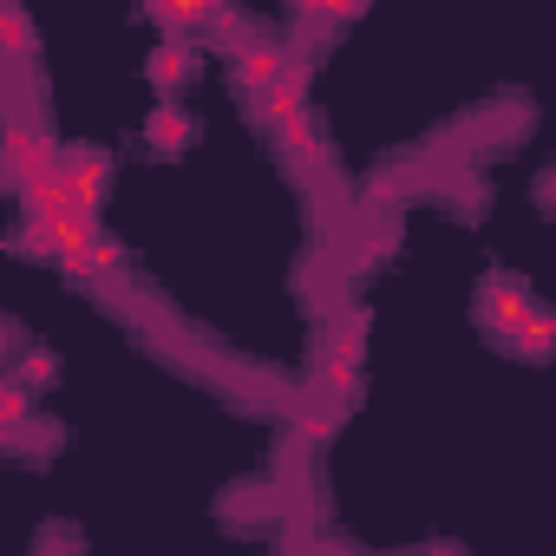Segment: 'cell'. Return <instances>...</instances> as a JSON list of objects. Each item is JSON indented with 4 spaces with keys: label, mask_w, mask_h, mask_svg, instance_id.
Returning <instances> with one entry per match:
<instances>
[{
    "label": "cell",
    "mask_w": 556,
    "mask_h": 556,
    "mask_svg": "<svg viewBox=\"0 0 556 556\" xmlns=\"http://www.w3.org/2000/svg\"><path fill=\"white\" fill-rule=\"evenodd\" d=\"M40 164H53L47 138H40V131H27V125H8V138H0V170L21 184V177H27V170H40Z\"/></svg>",
    "instance_id": "3"
},
{
    "label": "cell",
    "mask_w": 556,
    "mask_h": 556,
    "mask_svg": "<svg viewBox=\"0 0 556 556\" xmlns=\"http://www.w3.org/2000/svg\"><path fill=\"white\" fill-rule=\"evenodd\" d=\"M144 131H151V144H157V151H184V144H190V118H184L177 105L151 112V125H144Z\"/></svg>",
    "instance_id": "9"
},
{
    "label": "cell",
    "mask_w": 556,
    "mask_h": 556,
    "mask_svg": "<svg viewBox=\"0 0 556 556\" xmlns=\"http://www.w3.org/2000/svg\"><path fill=\"white\" fill-rule=\"evenodd\" d=\"M125 268V249L112 242V236H92V249H86V262H79V275H92V282H112V275Z\"/></svg>",
    "instance_id": "11"
},
{
    "label": "cell",
    "mask_w": 556,
    "mask_h": 556,
    "mask_svg": "<svg viewBox=\"0 0 556 556\" xmlns=\"http://www.w3.org/2000/svg\"><path fill=\"white\" fill-rule=\"evenodd\" d=\"M236 66H242V86H275V79H282V66H289V53L282 47H268V40H242L236 47Z\"/></svg>",
    "instance_id": "4"
},
{
    "label": "cell",
    "mask_w": 556,
    "mask_h": 556,
    "mask_svg": "<svg viewBox=\"0 0 556 556\" xmlns=\"http://www.w3.org/2000/svg\"><path fill=\"white\" fill-rule=\"evenodd\" d=\"M302 8V27H308V47L315 40H328V27H334V0H295Z\"/></svg>",
    "instance_id": "14"
},
{
    "label": "cell",
    "mask_w": 556,
    "mask_h": 556,
    "mask_svg": "<svg viewBox=\"0 0 556 556\" xmlns=\"http://www.w3.org/2000/svg\"><path fill=\"white\" fill-rule=\"evenodd\" d=\"M0 53H8V60H34V21L14 8V0H0Z\"/></svg>",
    "instance_id": "6"
},
{
    "label": "cell",
    "mask_w": 556,
    "mask_h": 556,
    "mask_svg": "<svg viewBox=\"0 0 556 556\" xmlns=\"http://www.w3.org/2000/svg\"><path fill=\"white\" fill-rule=\"evenodd\" d=\"M8 66H14V60H8V53H0V79H8Z\"/></svg>",
    "instance_id": "16"
},
{
    "label": "cell",
    "mask_w": 556,
    "mask_h": 556,
    "mask_svg": "<svg viewBox=\"0 0 556 556\" xmlns=\"http://www.w3.org/2000/svg\"><path fill=\"white\" fill-rule=\"evenodd\" d=\"M510 334H517V348H523V354H549V334H556V321H549L543 308H523V321H517Z\"/></svg>",
    "instance_id": "13"
},
{
    "label": "cell",
    "mask_w": 556,
    "mask_h": 556,
    "mask_svg": "<svg viewBox=\"0 0 556 556\" xmlns=\"http://www.w3.org/2000/svg\"><path fill=\"white\" fill-rule=\"evenodd\" d=\"M34 229H40V242H47V255H60V262H86V249H92V216H79V210H53V216H34Z\"/></svg>",
    "instance_id": "2"
},
{
    "label": "cell",
    "mask_w": 556,
    "mask_h": 556,
    "mask_svg": "<svg viewBox=\"0 0 556 556\" xmlns=\"http://www.w3.org/2000/svg\"><path fill=\"white\" fill-rule=\"evenodd\" d=\"M523 308H530V302H523V289H484V321H491V328H504V334H510V328L523 321Z\"/></svg>",
    "instance_id": "10"
},
{
    "label": "cell",
    "mask_w": 556,
    "mask_h": 556,
    "mask_svg": "<svg viewBox=\"0 0 556 556\" xmlns=\"http://www.w3.org/2000/svg\"><path fill=\"white\" fill-rule=\"evenodd\" d=\"M21 203H27L34 216L73 210V203H66V184H60V170H53V164H40V170H27V177H21Z\"/></svg>",
    "instance_id": "5"
},
{
    "label": "cell",
    "mask_w": 556,
    "mask_h": 556,
    "mask_svg": "<svg viewBox=\"0 0 556 556\" xmlns=\"http://www.w3.org/2000/svg\"><path fill=\"white\" fill-rule=\"evenodd\" d=\"M27 419H34V393H27L21 380H14V387H0V439H14Z\"/></svg>",
    "instance_id": "12"
},
{
    "label": "cell",
    "mask_w": 556,
    "mask_h": 556,
    "mask_svg": "<svg viewBox=\"0 0 556 556\" xmlns=\"http://www.w3.org/2000/svg\"><path fill=\"white\" fill-rule=\"evenodd\" d=\"M53 380H60L53 354H21V387H53Z\"/></svg>",
    "instance_id": "15"
},
{
    "label": "cell",
    "mask_w": 556,
    "mask_h": 556,
    "mask_svg": "<svg viewBox=\"0 0 556 556\" xmlns=\"http://www.w3.org/2000/svg\"><path fill=\"white\" fill-rule=\"evenodd\" d=\"M190 66H197V60H190V40H170V47H157V60H151V79L170 92L177 79H190Z\"/></svg>",
    "instance_id": "8"
},
{
    "label": "cell",
    "mask_w": 556,
    "mask_h": 556,
    "mask_svg": "<svg viewBox=\"0 0 556 556\" xmlns=\"http://www.w3.org/2000/svg\"><path fill=\"white\" fill-rule=\"evenodd\" d=\"M53 170H60L66 203H73L79 216H92V210L105 203V184H112V157H105V151H60Z\"/></svg>",
    "instance_id": "1"
},
{
    "label": "cell",
    "mask_w": 556,
    "mask_h": 556,
    "mask_svg": "<svg viewBox=\"0 0 556 556\" xmlns=\"http://www.w3.org/2000/svg\"><path fill=\"white\" fill-rule=\"evenodd\" d=\"M282 131V144H289V157L302 164V170H321V138H315V125H308V112H295V118H282L275 125Z\"/></svg>",
    "instance_id": "7"
}]
</instances>
